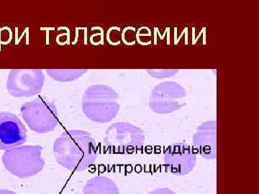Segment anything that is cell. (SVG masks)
Returning a JSON list of instances; mask_svg holds the SVG:
<instances>
[{
  "instance_id": "4",
  "label": "cell",
  "mask_w": 259,
  "mask_h": 194,
  "mask_svg": "<svg viewBox=\"0 0 259 194\" xmlns=\"http://www.w3.org/2000/svg\"><path fill=\"white\" fill-rule=\"evenodd\" d=\"M20 113L30 129L37 133H49L59 126V114L56 105L45 97L38 96L24 104L20 108Z\"/></svg>"
},
{
  "instance_id": "7",
  "label": "cell",
  "mask_w": 259,
  "mask_h": 194,
  "mask_svg": "<svg viewBox=\"0 0 259 194\" xmlns=\"http://www.w3.org/2000/svg\"><path fill=\"white\" fill-rule=\"evenodd\" d=\"M27 129L18 116L10 112H0V150H9L25 143Z\"/></svg>"
},
{
  "instance_id": "10",
  "label": "cell",
  "mask_w": 259,
  "mask_h": 194,
  "mask_svg": "<svg viewBox=\"0 0 259 194\" xmlns=\"http://www.w3.org/2000/svg\"><path fill=\"white\" fill-rule=\"evenodd\" d=\"M83 194H120V192L113 180L100 176L87 181L83 188Z\"/></svg>"
},
{
  "instance_id": "9",
  "label": "cell",
  "mask_w": 259,
  "mask_h": 194,
  "mask_svg": "<svg viewBox=\"0 0 259 194\" xmlns=\"http://www.w3.org/2000/svg\"><path fill=\"white\" fill-rule=\"evenodd\" d=\"M215 124L208 122L199 129L194 136V143L203 157L214 158L215 152Z\"/></svg>"
},
{
  "instance_id": "12",
  "label": "cell",
  "mask_w": 259,
  "mask_h": 194,
  "mask_svg": "<svg viewBox=\"0 0 259 194\" xmlns=\"http://www.w3.org/2000/svg\"><path fill=\"white\" fill-rule=\"evenodd\" d=\"M148 194H177L168 188H158L149 192Z\"/></svg>"
},
{
  "instance_id": "3",
  "label": "cell",
  "mask_w": 259,
  "mask_h": 194,
  "mask_svg": "<svg viewBox=\"0 0 259 194\" xmlns=\"http://www.w3.org/2000/svg\"><path fill=\"white\" fill-rule=\"evenodd\" d=\"M114 96L110 88L105 86H90L81 100L83 114L93 122H110L115 118L119 110L118 105L114 102Z\"/></svg>"
},
{
  "instance_id": "8",
  "label": "cell",
  "mask_w": 259,
  "mask_h": 194,
  "mask_svg": "<svg viewBox=\"0 0 259 194\" xmlns=\"http://www.w3.org/2000/svg\"><path fill=\"white\" fill-rule=\"evenodd\" d=\"M196 158V155L187 144H174L165 155V166L170 173L177 176H185L194 169Z\"/></svg>"
},
{
  "instance_id": "2",
  "label": "cell",
  "mask_w": 259,
  "mask_h": 194,
  "mask_svg": "<svg viewBox=\"0 0 259 194\" xmlns=\"http://www.w3.org/2000/svg\"><path fill=\"white\" fill-rule=\"evenodd\" d=\"M42 147L23 146L5 151L2 160L7 171L19 178L35 176L42 171L46 165L42 156Z\"/></svg>"
},
{
  "instance_id": "5",
  "label": "cell",
  "mask_w": 259,
  "mask_h": 194,
  "mask_svg": "<svg viewBox=\"0 0 259 194\" xmlns=\"http://www.w3.org/2000/svg\"><path fill=\"white\" fill-rule=\"evenodd\" d=\"M45 83L40 69H13L10 71L7 89L11 96L21 98L38 94Z\"/></svg>"
},
{
  "instance_id": "14",
  "label": "cell",
  "mask_w": 259,
  "mask_h": 194,
  "mask_svg": "<svg viewBox=\"0 0 259 194\" xmlns=\"http://www.w3.org/2000/svg\"><path fill=\"white\" fill-rule=\"evenodd\" d=\"M72 194H79V193H72Z\"/></svg>"
},
{
  "instance_id": "1",
  "label": "cell",
  "mask_w": 259,
  "mask_h": 194,
  "mask_svg": "<svg viewBox=\"0 0 259 194\" xmlns=\"http://www.w3.org/2000/svg\"><path fill=\"white\" fill-rule=\"evenodd\" d=\"M53 150L56 162L71 171H86L97 158L95 138L90 132L79 129L63 132L54 142Z\"/></svg>"
},
{
  "instance_id": "11",
  "label": "cell",
  "mask_w": 259,
  "mask_h": 194,
  "mask_svg": "<svg viewBox=\"0 0 259 194\" xmlns=\"http://www.w3.org/2000/svg\"><path fill=\"white\" fill-rule=\"evenodd\" d=\"M47 74L56 81L71 82L83 76L88 70L84 69H48Z\"/></svg>"
},
{
  "instance_id": "6",
  "label": "cell",
  "mask_w": 259,
  "mask_h": 194,
  "mask_svg": "<svg viewBox=\"0 0 259 194\" xmlns=\"http://www.w3.org/2000/svg\"><path fill=\"white\" fill-rule=\"evenodd\" d=\"M144 141L142 131L126 122H117L108 127L104 139L107 146L121 151L137 149L142 146Z\"/></svg>"
},
{
  "instance_id": "13",
  "label": "cell",
  "mask_w": 259,
  "mask_h": 194,
  "mask_svg": "<svg viewBox=\"0 0 259 194\" xmlns=\"http://www.w3.org/2000/svg\"><path fill=\"white\" fill-rule=\"evenodd\" d=\"M0 194H17L14 191L8 189H0Z\"/></svg>"
}]
</instances>
